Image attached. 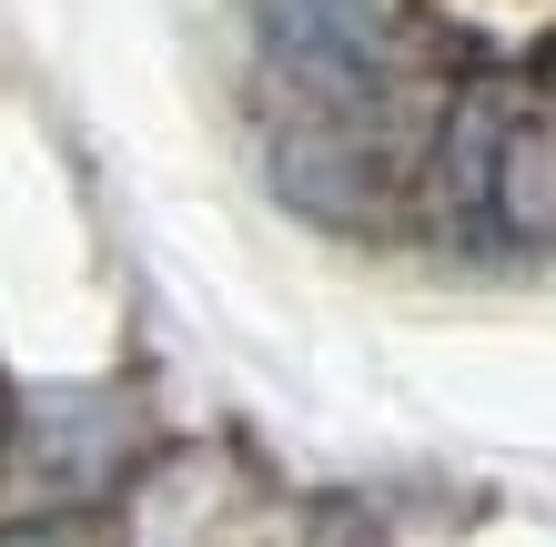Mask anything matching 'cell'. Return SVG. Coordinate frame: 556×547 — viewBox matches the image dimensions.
Wrapping results in <instances>:
<instances>
[{
    "instance_id": "obj_1",
    "label": "cell",
    "mask_w": 556,
    "mask_h": 547,
    "mask_svg": "<svg viewBox=\"0 0 556 547\" xmlns=\"http://www.w3.org/2000/svg\"><path fill=\"white\" fill-rule=\"evenodd\" d=\"M274 192L304 203L314 223H375L395 183H384V152L365 142V122L314 112V122H283L274 133Z\"/></svg>"
},
{
    "instance_id": "obj_2",
    "label": "cell",
    "mask_w": 556,
    "mask_h": 547,
    "mask_svg": "<svg viewBox=\"0 0 556 547\" xmlns=\"http://www.w3.org/2000/svg\"><path fill=\"white\" fill-rule=\"evenodd\" d=\"M476 203L506 244H556V102H506Z\"/></svg>"
},
{
    "instance_id": "obj_3",
    "label": "cell",
    "mask_w": 556,
    "mask_h": 547,
    "mask_svg": "<svg viewBox=\"0 0 556 547\" xmlns=\"http://www.w3.org/2000/svg\"><path fill=\"white\" fill-rule=\"evenodd\" d=\"M0 547H61L51 527H0Z\"/></svg>"
},
{
    "instance_id": "obj_4",
    "label": "cell",
    "mask_w": 556,
    "mask_h": 547,
    "mask_svg": "<svg viewBox=\"0 0 556 547\" xmlns=\"http://www.w3.org/2000/svg\"><path fill=\"white\" fill-rule=\"evenodd\" d=\"M546 102H556V51H546Z\"/></svg>"
},
{
    "instance_id": "obj_5",
    "label": "cell",
    "mask_w": 556,
    "mask_h": 547,
    "mask_svg": "<svg viewBox=\"0 0 556 547\" xmlns=\"http://www.w3.org/2000/svg\"><path fill=\"white\" fill-rule=\"evenodd\" d=\"M0 436H11V406H0Z\"/></svg>"
}]
</instances>
